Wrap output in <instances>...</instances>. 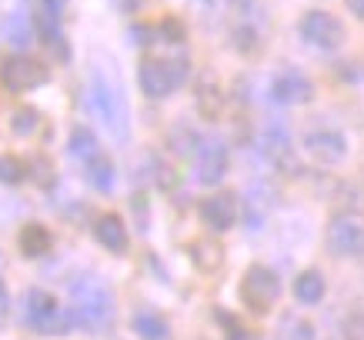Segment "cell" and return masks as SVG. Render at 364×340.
I'll return each mask as SVG.
<instances>
[{
  "mask_svg": "<svg viewBox=\"0 0 364 340\" xmlns=\"http://www.w3.org/2000/svg\"><path fill=\"white\" fill-rule=\"evenodd\" d=\"M70 310H74V324H80L90 334H100L114 324V294L111 287L104 284L100 277H77L70 284Z\"/></svg>",
  "mask_w": 364,
  "mask_h": 340,
  "instance_id": "1",
  "label": "cell"
},
{
  "mask_svg": "<svg viewBox=\"0 0 364 340\" xmlns=\"http://www.w3.org/2000/svg\"><path fill=\"white\" fill-rule=\"evenodd\" d=\"M87 107L107 127V133H111L114 141H127L131 137V110H127V100H124V90L114 80L104 77V74L90 77Z\"/></svg>",
  "mask_w": 364,
  "mask_h": 340,
  "instance_id": "2",
  "label": "cell"
},
{
  "mask_svg": "<svg viewBox=\"0 0 364 340\" xmlns=\"http://www.w3.org/2000/svg\"><path fill=\"white\" fill-rule=\"evenodd\" d=\"M23 317L31 324V330L44 334V337H60L74 327V310L64 307L50 290H41L33 287L27 294V304H23Z\"/></svg>",
  "mask_w": 364,
  "mask_h": 340,
  "instance_id": "3",
  "label": "cell"
},
{
  "mask_svg": "<svg viewBox=\"0 0 364 340\" xmlns=\"http://www.w3.org/2000/svg\"><path fill=\"white\" fill-rule=\"evenodd\" d=\"M277 297H281V280L271 267L264 263H254L244 270V280H241V300L244 307L251 310V314H271L277 304Z\"/></svg>",
  "mask_w": 364,
  "mask_h": 340,
  "instance_id": "4",
  "label": "cell"
},
{
  "mask_svg": "<svg viewBox=\"0 0 364 340\" xmlns=\"http://www.w3.org/2000/svg\"><path fill=\"white\" fill-rule=\"evenodd\" d=\"M141 90L147 97H167L171 90H177L184 80H188V67L184 60H167V57H147L141 64Z\"/></svg>",
  "mask_w": 364,
  "mask_h": 340,
  "instance_id": "5",
  "label": "cell"
},
{
  "mask_svg": "<svg viewBox=\"0 0 364 340\" xmlns=\"http://www.w3.org/2000/svg\"><path fill=\"white\" fill-rule=\"evenodd\" d=\"M328 247L338 257H361L364 253V214L361 210H341L328 224Z\"/></svg>",
  "mask_w": 364,
  "mask_h": 340,
  "instance_id": "6",
  "label": "cell"
},
{
  "mask_svg": "<svg viewBox=\"0 0 364 340\" xmlns=\"http://www.w3.org/2000/svg\"><path fill=\"white\" fill-rule=\"evenodd\" d=\"M298 33L304 37V44L318 47V50H338L348 37L344 23L328 11H308L298 23Z\"/></svg>",
  "mask_w": 364,
  "mask_h": 340,
  "instance_id": "7",
  "label": "cell"
},
{
  "mask_svg": "<svg viewBox=\"0 0 364 340\" xmlns=\"http://www.w3.org/2000/svg\"><path fill=\"white\" fill-rule=\"evenodd\" d=\"M228 174V143L221 137H200L194 150V180L204 187L221 184Z\"/></svg>",
  "mask_w": 364,
  "mask_h": 340,
  "instance_id": "8",
  "label": "cell"
},
{
  "mask_svg": "<svg viewBox=\"0 0 364 340\" xmlns=\"http://www.w3.org/2000/svg\"><path fill=\"white\" fill-rule=\"evenodd\" d=\"M304 150H308L311 160H318V164H324V167H334L348 157V141H344V133L334 131V127H311V131L304 133Z\"/></svg>",
  "mask_w": 364,
  "mask_h": 340,
  "instance_id": "9",
  "label": "cell"
},
{
  "mask_svg": "<svg viewBox=\"0 0 364 340\" xmlns=\"http://www.w3.org/2000/svg\"><path fill=\"white\" fill-rule=\"evenodd\" d=\"M0 80H4V87L14 90V94H27V90H33L37 84H44L47 70L41 60H33V57H27V54H17V57H7V60H4Z\"/></svg>",
  "mask_w": 364,
  "mask_h": 340,
  "instance_id": "10",
  "label": "cell"
},
{
  "mask_svg": "<svg viewBox=\"0 0 364 340\" xmlns=\"http://www.w3.org/2000/svg\"><path fill=\"white\" fill-rule=\"evenodd\" d=\"M64 11H67V0H41V7H37V33H41V40L47 44V50H54L60 60H67V54H70L64 40V31H60Z\"/></svg>",
  "mask_w": 364,
  "mask_h": 340,
  "instance_id": "11",
  "label": "cell"
},
{
  "mask_svg": "<svg viewBox=\"0 0 364 340\" xmlns=\"http://www.w3.org/2000/svg\"><path fill=\"white\" fill-rule=\"evenodd\" d=\"M271 94H274L277 104H308V100L314 97V84H311L301 70L287 67V70H281V74L274 77Z\"/></svg>",
  "mask_w": 364,
  "mask_h": 340,
  "instance_id": "12",
  "label": "cell"
},
{
  "mask_svg": "<svg viewBox=\"0 0 364 340\" xmlns=\"http://www.w3.org/2000/svg\"><path fill=\"white\" fill-rule=\"evenodd\" d=\"M200 220H204V227L214 234H224L234 227V220H237V200L231 194H214V197L200 200Z\"/></svg>",
  "mask_w": 364,
  "mask_h": 340,
  "instance_id": "13",
  "label": "cell"
},
{
  "mask_svg": "<svg viewBox=\"0 0 364 340\" xmlns=\"http://www.w3.org/2000/svg\"><path fill=\"white\" fill-rule=\"evenodd\" d=\"M94 237H97L111 253H124L127 251V227L117 214H100L94 220Z\"/></svg>",
  "mask_w": 364,
  "mask_h": 340,
  "instance_id": "14",
  "label": "cell"
},
{
  "mask_svg": "<svg viewBox=\"0 0 364 340\" xmlns=\"http://www.w3.org/2000/svg\"><path fill=\"white\" fill-rule=\"evenodd\" d=\"M191 257H194V267L200 274H214L224 263V247L218 241H210V237H200V241L191 243Z\"/></svg>",
  "mask_w": 364,
  "mask_h": 340,
  "instance_id": "15",
  "label": "cell"
},
{
  "mask_svg": "<svg viewBox=\"0 0 364 340\" xmlns=\"http://www.w3.org/2000/svg\"><path fill=\"white\" fill-rule=\"evenodd\" d=\"M134 334L141 340H171V324H167L161 314H154V310H141V314H134L131 320Z\"/></svg>",
  "mask_w": 364,
  "mask_h": 340,
  "instance_id": "16",
  "label": "cell"
},
{
  "mask_svg": "<svg viewBox=\"0 0 364 340\" xmlns=\"http://www.w3.org/2000/svg\"><path fill=\"white\" fill-rule=\"evenodd\" d=\"M50 247H54V237H50V231L41 227V224H27L21 231V253L23 257L37 261V257H44Z\"/></svg>",
  "mask_w": 364,
  "mask_h": 340,
  "instance_id": "17",
  "label": "cell"
},
{
  "mask_svg": "<svg viewBox=\"0 0 364 340\" xmlns=\"http://www.w3.org/2000/svg\"><path fill=\"white\" fill-rule=\"evenodd\" d=\"M324 277H321V270H304V274H298V280H294V297H298V304H308V307H314V304H321L324 300Z\"/></svg>",
  "mask_w": 364,
  "mask_h": 340,
  "instance_id": "18",
  "label": "cell"
},
{
  "mask_svg": "<svg viewBox=\"0 0 364 340\" xmlns=\"http://www.w3.org/2000/svg\"><path fill=\"white\" fill-rule=\"evenodd\" d=\"M67 150H70V157H77V160L90 164V160L100 154V143H97V137H94V131H90V127H77V131L70 133Z\"/></svg>",
  "mask_w": 364,
  "mask_h": 340,
  "instance_id": "19",
  "label": "cell"
},
{
  "mask_svg": "<svg viewBox=\"0 0 364 340\" xmlns=\"http://www.w3.org/2000/svg\"><path fill=\"white\" fill-rule=\"evenodd\" d=\"M277 340H314V327L298 314H287V317H281Z\"/></svg>",
  "mask_w": 364,
  "mask_h": 340,
  "instance_id": "20",
  "label": "cell"
},
{
  "mask_svg": "<svg viewBox=\"0 0 364 340\" xmlns=\"http://www.w3.org/2000/svg\"><path fill=\"white\" fill-rule=\"evenodd\" d=\"M37 127H41V114L33 107H17L11 114V133L14 137H31V133H37Z\"/></svg>",
  "mask_w": 364,
  "mask_h": 340,
  "instance_id": "21",
  "label": "cell"
},
{
  "mask_svg": "<svg viewBox=\"0 0 364 340\" xmlns=\"http://www.w3.org/2000/svg\"><path fill=\"white\" fill-rule=\"evenodd\" d=\"M87 174H90V184L97 187V190H104V194H107V190H114V164L104 154H97L94 160H90Z\"/></svg>",
  "mask_w": 364,
  "mask_h": 340,
  "instance_id": "22",
  "label": "cell"
},
{
  "mask_svg": "<svg viewBox=\"0 0 364 340\" xmlns=\"http://www.w3.org/2000/svg\"><path fill=\"white\" fill-rule=\"evenodd\" d=\"M23 177H27V167H23V160H17L14 154H4V157H0V184L17 187Z\"/></svg>",
  "mask_w": 364,
  "mask_h": 340,
  "instance_id": "23",
  "label": "cell"
},
{
  "mask_svg": "<svg viewBox=\"0 0 364 340\" xmlns=\"http://www.w3.org/2000/svg\"><path fill=\"white\" fill-rule=\"evenodd\" d=\"M7 37H11L17 47L27 44V21H23L21 13H14L11 21H7Z\"/></svg>",
  "mask_w": 364,
  "mask_h": 340,
  "instance_id": "24",
  "label": "cell"
},
{
  "mask_svg": "<svg viewBox=\"0 0 364 340\" xmlns=\"http://www.w3.org/2000/svg\"><path fill=\"white\" fill-rule=\"evenodd\" d=\"M344 337L348 340H364V314L361 310H354L348 324H344Z\"/></svg>",
  "mask_w": 364,
  "mask_h": 340,
  "instance_id": "25",
  "label": "cell"
},
{
  "mask_svg": "<svg viewBox=\"0 0 364 340\" xmlns=\"http://www.w3.org/2000/svg\"><path fill=\"white\" fill-rule=\"evenodd\" d=\"M11 314H14V304H11V294H7V287L0 280V330L11 324Z\"/></svg>",
  "mask_w": 364,
  "mask_h": 340,
  "instance_id": "26",
  "label": "cell"
},
{
  "mask_svg": "<svg viewBox=\"0 0 364 340\" xmlns=\"http://www.w3.org/2000/svg\"><path fill=\"white\" fill-rule=\"evenodd\" d=\"M231 337H228V340H257V334H251V330H244V327H237V324H234V320H231Z\"/></svg>",
  "mask_w": 364,
  "mask_h": 340,
  "instance_id": "27",
  "label": "cell"
},
{
  "mask_svg": "<svg viewBox=\"0 0 364 340\" xmlns=\"http://www.w3.org/2000/svg\"><path fill=\"white\" fill-rule=\"evenodd\" d=\"M348 11H351L354 17H361V21H364V0H348Z\"/></svg>",
  "mask_w": 364,
  "mask_h": 340,
  "instance_id": "28",
  "label": "cell"
},
{
  "mask_svg": "<svg viewBox=\"0 0 364 340\" xmlns=\"http://www.w3.org/2000/svg\"><path fill=\"white\" fill-rule=\"evenodd\" d=\"M0 270H4V253H0Z\"/></svg>",
  "mask_w": 364,
  "mask_h": 340,
  "instance_id": "29",
  "label": "cell"
}]
</instances>
